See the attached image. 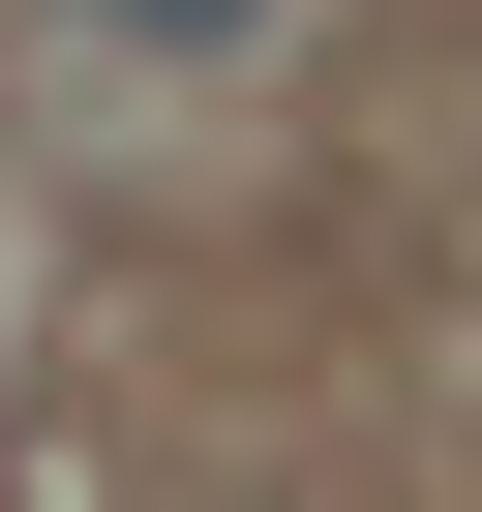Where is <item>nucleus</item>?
I'll return each mask as SVG.
<instances>
[{
    "label": "nucleus",
    "instance_id": "f257e3e1",
    "mask_svg": "<svg viewBox=\"0 0 482 512\" xmlns=\"http://www.w3.org/2000/svg\"><path fill=\"white\" fill-rule=\"evenodd\" d=\"M91 31H151V61H211V31H241V0H91Z\"/></svg>",
    "mask_w": 482,
    "mask_h": 512
}]
</instances>
